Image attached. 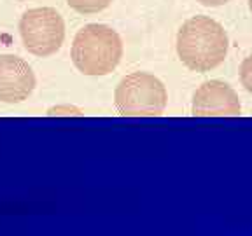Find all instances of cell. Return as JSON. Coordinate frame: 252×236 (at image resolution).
I'll use <instances>...</instances> for the list:
<instances>
[{
    "label": "cell",
    "instance_id": "cell-1",
    "mask_svg": "<svg viewBox=\"0 0 252 236\" xmlns=\"http://www.w3.org/2000/svg\"><path fill=\"white\" fill-rule=\"evenodd\" d=\"M228 33L219 21L209 16H193L177 33V55L189 70L210 72L228 55Z\"/></svg>",
    "mask_w": 252,
    "mask_h": 236
},
{
    "label": "cell",
    "instance_id": "cell-2",
    "mask_svg": "<svg viewBox=\"0 0 252 236\" xmlns=\"http://www.w3.org/2000/svg\"><path fill=\"white\" fill-rule=\"evenodd\" d=\"M70 56L81 74L91 77L109 75L123 58V40L107 25H86L75 33Z\"/></svg>",
    "mask_w": 252,
    "mask_h": 236
},
{
    "label": "cell",
    "instance_id": "cell-3",
    "mask_svg": "<svg viewBox=\"0 0 252 236\" xmlns=\"http://www.w3.org/2000/svg\"><path fill=\"white\" fill-rule=\"evenodd\" d=\"M168 103L165 84L149 72H131L119 81L114 105L125 118L161 116Z\"/></svg>",
    "mask_w": 252,
    "mask_h": 236
},
{
    "label": "cell",
    "instance_id": "cell-4",
    "mask_svg": "<svg viewBox=\"0 0 252 236\" xmlns=\"http://www.w3.org/2000/svg\"><path fill=\"white\" fill-rule=\"evenodd\" d=\"M20 35L28 53L46 58L60 51L65 39V23L53 7L30 9L21 16Z\"/></svg>",
    "mask_w": 252,
    "mask_h": 236
},
{
    "label": "cell",
    "instance_id": "cell-5",
    "mask_svg": "<svg viewBox=\"0 0 252 236\" xmlns=\"http://www.w3.org/2000/svg\"><path fill=\"white\" fill-rule=\"evenodd\" d=\"M193 116L198 118H219V116H240L242 105L236 91L224 81H207L193 94Z\"/></svg>",
    "mask_w": 252,
    "mask_h": 236
},
{
    "label": "cell",
    "instance_id": "cell-6",
    "mask_svg": "<svg viewBox=\"0 0 252 236\" xmlns=\"http://www.w3.org/2000/svg\"><path fill=\"white\" fill-rule=\"evenodd\" d=\"M35 88V74L23 58L0 56V102L21 103Z\"/></svg>",
    "mask_w": 252,
    "mask_h": 236
},
{
    "label": "cell",
    "instance_id": "cell-7",
    "mask_svg": "<svg viewBox=\"0 0 252 236\" xmlns=\"http://www.w3.org/2000/svg\"><path fill=\"white\" fill-rule=\"evenodd\" d=\"M67 4L79 14H96L109 7L112 0H67Z\"/></svg>",
    "mask_w": 252,
    "mask_h": 236
},
{
    "label": "cell",
    "instance_id": "cell-8",
    "mask_svg": "<svg viewBox=\"0 0 252 236\" xmlns=\"http://www.w3.org/2000/svg\"><path fill=\"white\" fill-rule=\"evenodd\" d=\"M240 83L252 94V55L247 56L240 65Z\"/></svg>",
    "mask_w": 252,
    "mask_h": 236
},
{
    "label": "cell",
    "instance_id": "cell-9",
    "mask_svg": "<svg viewBox=\"0 0 252 236\" xmlns=\"http://www.w3.org/2000/svg\"><path fill=\"white\" fill-rule=\"evenodd\" d=\"M74 112L75 116L81 114V110L74 109V107H55V109L49 110V114L51 116H65V114H72Z\"/></svg>",
    "mask_w": 252,
    "mask_h": 236
},
{
    "label": "cell",
    "instance_id": "cell-10",
    "mask_svg": "<svg viewBox=\"0 0 252 236\" xmlns=\"http://www.w3.org/2000/svg\"><path fill=\"white\" fill-rule=\"evenodd\" d=\"M196 2H200L205 7H220V5L228 4L229 0H196Z\"/></svg>",
    "mask_w": 252,
    "mask_h": 236
},
{
    "label": "cell",
    "instance_id": "cell-11",
    "mask_svg": "<svg viewBox=\"0 0 252 236\" xmlns=\"http://www.w3.org/2000/svg\"><path fill=\"white\" fill-rule=\"evenodd\" d=\"M249 9H251V12H252V0H249Z\"/></svg>",
    "mask_w": 252,
    "mask_h": 236
}]
</instances>
